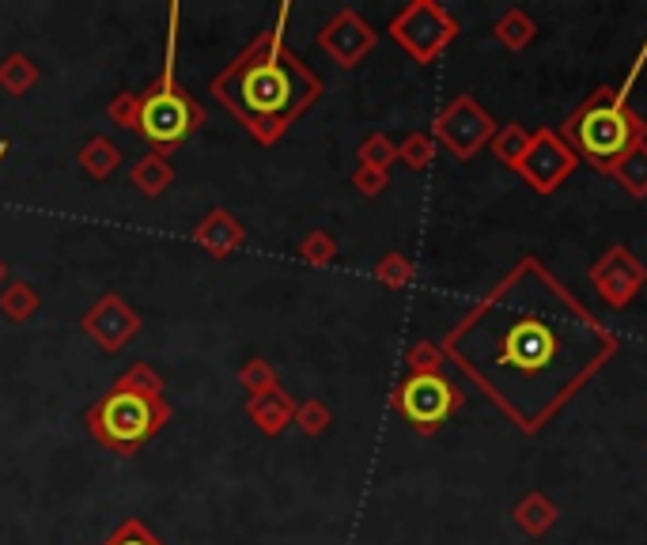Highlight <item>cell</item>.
Masks as SVG:
<instances>
[{"label": "cell", "instance_id": "6da1fadb", "mask_svg": "<svg viewBox=\"0 0 647 545\" xmlns=\"http://www.w3.org/2000/svg\"><path fill=\"white\" fill-rule=\"evenodd\" d=\"M617 353L621 337L534 254L443 337V356L523 436L549 428Z\"/></svg>", "mask_w": 647, "mask_h": 545}, {"label": "cell", "instance_id": "7a4b0ae2", "mask_svg": "<svg viewBox=\"0 0 647 545\" xmlns=\"http://www.w3.org/2000/svg\"><path fill=\"white\" fill-rule=\"evenodd\" d=\"M560 141L576 152L579 163L598 174H614L617 163L647 141V122L628 107L621 91L603 84L560 122Z\"/></svg>", "mask_w": 647, "mask_h": 545}, {"label": "cell", "instance_id": "44dd1931", "mask_svg": "<svg viewBox=\"0 0 647 545\" xmlns=\"http://www.w3.org/2000/svg\"><path fill=\"white\" fill-rule=\"evenodd\" d=\"M360 186H364L367 193H375L378 186H383V171H375V168L360 171Z\"/></svg>", "mask_w": 647, "mask_h": 545}, {"label": "cell", "instance_id": "2e32d148", "mask_svg": "<svg viewBox=\"0 0 647 545\" xmlns=\"http://www.w3.org/2000/svg\"><path fill=\"white\" fill-rule=\"evenodd\" d=\"M402 155L405 163H410V168H417V171H424L432 163V155H436V141H432L428 133H413L410 141L402 144Z\"/></svg>", "mask_w": 647, "mask_h": 545}, {"label": "cell", "instance_id": "9c48e42d", "mask_svg": "<svg viewBox=\"0 0 647 545\" xmlns=\"http://www.w3.org/2000/svg\"><path fill=\"white\" fill-rule=\"evenodd\" d=\"M95 428H99V436L107 443H114V447H137L144 436L155 432V410L144 394L114 391L103 405H99Z\"/></svg>", "mask_w": 647, "mask_h": 545}, {"label": "cell", "instance_id": "ac0fdd59", "mask_svg": "<svg viewBox=\"0 0 647 545\" xmlns=\"http://www.w3.org/2000/svg\"><path fill=\"white\" fill-rule=\"evenodd\" d=\"M378 276H383L391 289H402V284H410V276H413V265L405 262L402 254H391L383 265H378Z\"/></svg>", "mask_w": 647, "mask_h": 545}, {"label": "cell", "instance_id": "3957f363", "mask_svg": "<svg viewBox=\"0 0 647 545\" xmlns=\"http://www.w3.org/2000/svg\"><path fill=\"white\" fill-rule=\"evenodd\" d=\"M235 95H239V110H246L257 122L284 125L319 95V80L292 53H284L273 42L257 58L246 61V69L239 72Z\"/></svg>", "mask_w": 647, "mask_h": 545}, {"label": "cell", "instance_id": "4fadbf2b", "mask_svg": "<svg viewBox=\"0 0 647 545\" xmlns=\"http://www.w3.org/2000/svg\"><path fill=\"white\" fill-rule=\"evenodd\" d=\"M493 34H496V42H501L504 50L523 53L526 46H530L534 39H538V23H534L530 16L523 12V8H507V12L501 16V20H496Z\"/></svg>", "mask_w": 647, "mask_h": 545}, {"label": "cell", "instance_id": "8992f818", "mask_svg": "<svg viewBox=\"0 0 647 545\" xmlns=\"http://www.w3.org/2000/svg\"><path fill=\"white\" fill-rule=\"evenodd\" d=\"M436 141L447 148L455 160H474V155L496 137V122L474 95H455L447 110L436 118Z\"/></svg>", "mask_w": 647, "mask_h": 545}, {"label": "cell", "instance_id": "30bf717a", "mask_svg": "<svg viewBox=\"0 0 647 545\" xmlns=\"http://www.w3.org/2000/svg\"><path fill=\"white\" fill-rule=\"evenodd\" d=\"M193 107L186 103L182 95H174V91H160V95H152L141 110V129L148 141L155 144H174L182 141V137L193 129Z\"/></svg>", "mask_w": 647, "mask_h": 545}, {"label": "cell", "instance_id": "e0dca14e", "mask_svg": "<svg viewBox=\"0 0 647 545\" xmlns=\"http://www.w3.org/2000/svg\"><path fill=\"white\" fill-rule=\"evenodd\" d=\"M443 364H447V356H443V345H432V341H417V345L410 349L413 375H417V372H443Z\"/></svg>", "mask_w": 647, "mask_h": 545}, {"label": "cell", "instance_id": "277c9868", "mask_svg": "<svg viewBox=\"0 0 647 545\" xmlns=\"http://www.w3.org/2000/svg\"><path fill=\"white\" fill-rule=\"evenodd\" d=\"M466 405V394H462L458 383H451L443 372H417L410 375L394 394V410L402 413L421 436H432L447 424L455 413Z\"/></svg>", "mask_w": 647, "mask_h": 545}, {"label": "cell", "instance_id": "ffe728a7", "mask_svg": "<svg viewBox=\"0 0 647 545\" xmlns=\"http://www.w3.org/2000/svg\"><path fill=\"white\" fill-rule=\"evenodd\" d=\"M644 64H647V39H644V46H640V50H636V58H633V64H628V77H625V84H621V88H617V91H621V95H625V99H628V91H633V84H636V80H640Z\"/></svg>", "mask_w": 647, "mask_h": 545}, {"label": "cell", "instance_id": "d6986e66", "mask_svg": "<svg viewBox=\"0 0 647 545\" xmlns=\"http://www.w3.org/2000/svg\"><path fill=\"white\" fill-rule=\"evenodd\" d=\"M394 155L397 152H394V144L386 141V137H372V141L364 144V160H367V168H375V171H383Z\"/></svg>", "mask_w": 647, "mask_h": 545}, {"label": "cell", "instance_id": "7402d4cb", "mask_svg": "<svg viewBox=\"0 0 647 545\" xmlns=\"http://www.w3.org/2000/svg\"><path fill=\"white\" fill-rule=\"evenodd\" d=\"M114 545H155V542H148V538H141V534H137V531H129L125 538H118Z\"/></svg>", "mask_w": 647, "mask_h": 545}, {"label": "cell", "instance_id": "9a60e30c", "mask_svg": "<svg viewBox=\"0 0 647 545\" xmlns=\"http://www.w3.org/2000/svg\"><path fill=\"white\" fill-rule=\"evenodd\" d=\"M609 179L621 186L628 198H636V201H644L647 198V141L644 144H636L633 152L625 155L621 163L614 168V174Z\"/></svg>", "mask_w": 647, "mask_h": 545}, {"label": "cell", "instance_id": "7c38bea8", "mask_svg": "<svg viewBox=\"0 0 647 545\" xmlns=\"http://www.w3.org/2000/svg\"><path fill=\"white\" fill-rule=\"evenodd\" d=\"M557 504L549 501L545 493H526L519 504H515V512H512V519L515 526L526 534V538H545V534L557 526Z\"/></svg>", "mask_w": 647, "mask_h": 545}, {"label": "cell", "instance_id": "5bb4252c", "mask_svg": "<svg viewBox=\"0 0 647 545\" xmlns=\"http://www.w3.org/2000/svg\"><path fill=\"white\" fill-rule=\"evenodd\" d=\"M526 148H530V133H526V125L519 122H507V125H496V137L488 141V152L496 155V163H504V168H519Z\"/></svg>", "mask_w": 647, "mask_h": 545}, {"label": "cell", "instance_id": "8fae6325", "mask_svg": "<svg viewBox=\"0 0 647 545\" xmlns=\"http://www.w3.org/2000/svg\"><path fill=\"white\" fill-rule=\"evenodd\" d=\"M322 42H326V50L334 53L341 64H356L367 50H372L375 31L364 20H356L353 12H345L326 34H322Z\"/></svg>", "mask_w": 647, "mask_h": 545}, {"label": "cell", "instance_id": "52a82bcc", "mask_svg": "<svg viewBox=\"0 0 647 545\" xmlns=\"http://www.w3.org/2000/svg\"><path fill=\"white\" fill-rule=\"evenodd\" d=\"M576 168H579L576 152L560 141L557 129H534L530 148H526V155H523L519 168H515V174H519L534 193L549 198V193L560 190V182L572 179V171Z\"/></svg>", "mask_w": 647, "mask_h": 545}, {"label": "cell", "instance_id": "5b68a950", "mask_svg": "<svg viewBox=\"0 0 647 545\" xmlns=\"http://www.w3.org/2000/svg\"><path fill=\"white\" fill-rule=\"evenodd\" d=\"M391 34L413 61L428 64L458 39V20L432 0H417L391 23Z\"/></svg>", "mask_w": 647, "mask_h": 545}, {"label": "cell", "instance_id": "ba28073f", "mask_svg": "<svg viewBox=\"0 0 647 545\" xmlns=\"http://www.w3.org/2000/svg\"><path fill=\"white\" fill-rule=\"evenodd\" d=\"M590 284H595L598 300H603L609 311H625L628 303L644 292L647 265L628 251L625 243H614L595 258V265H590Z\"/></svg>", "mask_w": 647, "mask_h": 545}]
</instances>
